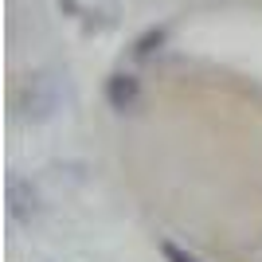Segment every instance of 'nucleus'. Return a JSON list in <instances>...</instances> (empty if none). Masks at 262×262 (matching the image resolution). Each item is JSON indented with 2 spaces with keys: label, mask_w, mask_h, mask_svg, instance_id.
Here are the masks:
<instances>
[{
  "label": "nucleus",
  "mask_w": 262,
  "mask_h": 262,
  "mask_svg": "<svg viewBox=\"0 0 262 262\" xmlns=\"http://www.w3.org/2000/svg\"><path fill=\"white\" fill-rule=\"evenodd\" d=\"M59 102H63V90H59V78L51 71H32L12 94V110L24 121H47L59 110Z\"/></svg>",
  "instance_id": "1"
},
{
  "label": "nucleus",
  "mask_w": 262,
  "mask_h": 262,
  "mask_svg": "<svg viewBox=\"0 0 262 262\" xmlns=\"http://www.w3.org/2000/svg\"><path fill=\"white\" fill-rule=\"evenodd\" d=\"M39 211H43V204H39V192L32 188V180H24V176L12 172L8 176V215L28 227V223L39 219Z\"/></svg>",
  "instance_id": "2"
},
{
  "label": "nucleus",
  "mask_w": 262,
  "mask_h": 262,
  "mask_svg": "<svg viewBox=\"0 0 262 262\" xmlns=\"http://www.w3.org/2000/svg\"><path fill=\"white\" fill-rule=\"evenodd\" d=\"M106 102L114 110H133L137 102H141V78L129 75V71H114V75L106 78Z\"/></svg>",
  "instance_id": "3"
},
{
  "label": "nucleus",
  "mask_w": 262,
  "mask_h": 262,
  "mask_svg": "<svg viewBox=\"0 0 262 262\" xmlns=\"http://www.w3.org/2000/svg\"><path fill=\"white\" fill-rule=\"evenodd\" d=\"M164 39H168V28H149L145 35H137V43H133V59H149L153 51H161Z\"/></svg>",
  "instance_id": "4"
},
{
  "label": "nucleus",
  "mask_w": 262,
  "mask_h": 262,
  "mask_svg": "<svg viewBox=\"0 0 262 262\" xmlns=\"http://www.w3.org/2000/svg\"><path fill=\"white\" fill-rule=\"evenodd\" d=\"M161 254H164V262H200L196 254H188V251H180V247H176V243H168V239L161 243Z\"/></svg>",
  "instance_id": "5"
}]
</instances>
